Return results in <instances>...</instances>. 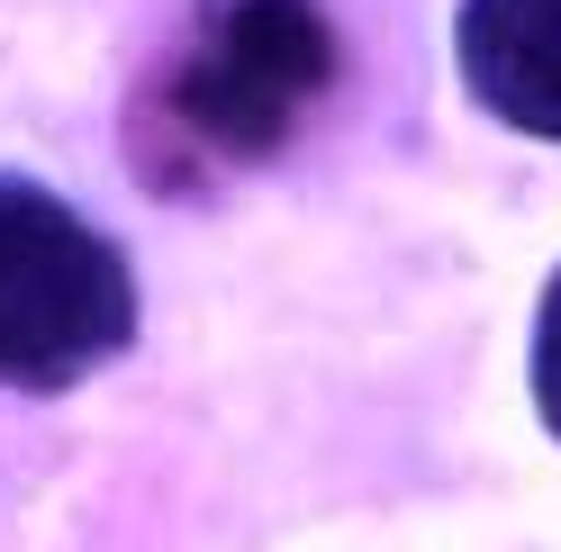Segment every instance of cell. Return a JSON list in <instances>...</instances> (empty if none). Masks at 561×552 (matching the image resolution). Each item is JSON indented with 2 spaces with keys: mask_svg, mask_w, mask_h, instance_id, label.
Here are the masks:
<instances>
[{
  "mask_svg": "<svg viewBox=\"0 0 561 552\" xmlns=\"http://www.w3.org/2000/svg\"><path fill=\"white\" fill-rule=\"evenodd\" d=\"M535 407L561 444V272L543 281V308H535Z\"/></svg>",
  "mask_w": 561,
  "mask_h": 552,
  "instance_id": "cell-4",
  "label": "cell"
},
{
  "mask_svg": "<svg viewBox=\"0 0 561 552\" xmlns=\"http://www.w3.org/2000/svg\"><path fill=\"white\" fill-rule=\"evenodd\" d=\"M453 55L489 118L561 146V0H462Z\"/></svg>",
  "mask_w": 561,
  "mask_h": 552,
  "instance_id": "cell-3",
  "label": "cell"
},
{
  "mask_svg": "<svg viewBox=\"0 0 561 552\" xmlns=\"http://www.w3.org/2000/svg\"><path fill=\"white\" fill-rule=\"evenodd\" d=\"M136 344V272L82 209L0 172V390H73Z\"/></svg>",
  "mask_w": 561,
  "mask_h": 552,
  "instance_id": "cell-2",
  "label": "cell"
},
{
  "mask_svg": "<svg viewBox=\"0 0 561 552\" xmlns=\"http://www.w3.org/2000/svg\"><path fill=\"white\" fill-rule=\"evenodd\" d=\"M344 73L327 0H208L191 46L136 100V163L163 191L263 163Z\"/></svg>",
  "mask_w": 561,
  "mask_h": 552,
  "instance_id": "cell-1",
  "label": "cell"
}]
</instances>
